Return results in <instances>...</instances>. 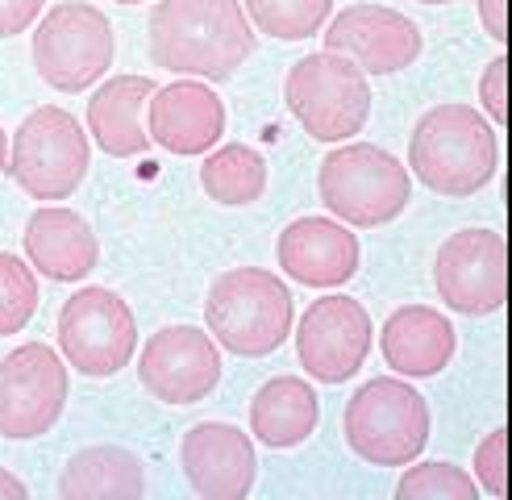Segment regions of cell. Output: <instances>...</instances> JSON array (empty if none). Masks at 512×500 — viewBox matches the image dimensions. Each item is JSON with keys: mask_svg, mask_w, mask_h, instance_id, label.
<instances>
[{"mask_svg": "<svg viewBox=\"0 0 512 500\" xmlns=\"http://www.w3.org/2000/svg\"><path fill=\"white\" fill-rule=\"evenodd\" d=\"M342 434L358 459L375 467H408L429 442V405L396 375L367 380L346 400Z\"/></svg>", "mask_w": 512, "mask_h": 500, "instance_id": "5b68a950", "label": "cell"}, {"mask_svg": "<svg viewBox=\"0 0 512 500\" xmlns=\"http://www.w3.org/2000/svg\"><path fill=\"white\" fill-rule=\"evenodd\" d=\"M159 84L150 75H113L109 84H100L88 100V134L96 146L113 159H134L146 155L150 134L142 125V109L150 92Z\"/></svg>", "mask_w": 512, "mask_h": 500, "instance_id": "ffe728a7", "label": "cell"}, {"mask_svg": "<svg viewBox=\"0 0 512 500\" xmlns=\"http://www.w3.org/2000/svg\"><path fill=\"white\" fill-rule=\"evenodd\" d=\"M479 21L492 42L508 46V0H479Z\"/></svg>", "mask_w": 512, "mask_h": 500, "instance_id": "f546056e", "label": "cell"}, {"mask_svg": "<svg viewBox=\"0 0 512 500\" xmlns=\"http://www.w3.org/2000/svg\"><path fill=\"white\" fill-rule=\"evenodd\" d=\"M42 17V0H0V38L25 34Z\"/></svg>", "mask_w": 512, "mask_h": 500, "instance_id": "f1b7e54d", "label": "cell"}, {"mask_svg": "<svg viewBox=\"0 0 512 500\" xmlns=\"http://www.w3.org/2000/svg\"><path fill=\"white\" fill-rule=\"evenodd\" d=\"M71 375L59 350L46 342H25L0 359V434L30 442L55 430L67 409Z\"/></svg>", "mask_w": 512, "mask_h": 500, "instance_id": "30bf717a", "label": "cell"}, {"mask_svg": "<svg viewBox=\"0 0 512 500\" xmlns=\"http://www.w3.org/2000/svg\"><path fill=\"white\" fill-rule=\"evenodd\" d=\"M396 496L400 500H475L479 484H475L471 471L433 459V463L408 467L396 484Z\"/></svg>", "mask_w": 512, "mask_h": 500, "instance_id": "484cf974", "label": "cell"}, {"mask_svg": "<svg viewBox=\"0 0 512 500\" xmlns=\"http://www.w3.org/2000/svg\"><path fill=\"white\" fill-rule=\"evenodd\" d=\"M59 496L63 500H100V496H146V467L134 450L125 446H84L67 459L59 475Z\"/></svg>", "mask_w": 512, "mask_h": 500, "instance_id": "7402d4cb", "label": "cell"}, {"mask_svg": "<svg viewBox=\"0 0 512 500\" xmlns=\"http://www.w3.org/2000/svg\"><path fill=\"white\" fill-rule=\"evenodd\" d=\"M500 167V142L492 121L471 105L429 109L408 138V171L438 196H475Z\"/></svg>", "mask_w": 512, "mask_h": 500, "instance_id": "7a4b0ae2", "label": "cell"}, {"mask_svg": "<svg viewBox=\"0 0 512 500\" xmlns=\"http://www.w3.org/2000/svg\"><path fill=\"white\" fill-rule=\"evenodd\" d=\"M284 100L304 134L317 142H346L363 134L371 117V80L350 59L321 50L292 63Z\"/></svg>", "mask_w": 512, "mask_h": 500, "instance_id": "8992f818", "label": "cell"}, {"mask_svg": "<svg viewBox=\"0 0 512 500\" xmlns=\"http://www.w3.org/2000/svg\"><path fill=\"white\" fill-rule=\"evenodd\" d=\"M25 259L55 284L88 280L100 263V242L92 225L67 205H42L25 221Z\"/></svg>", "mask_w": 512, "mask_h": 500, "instance_id": "ac0fdd59", "label": "cell"}, {"mask_svg": "<svg viewBox=\"0 0 512 500\" xmlns=\"http://www.w3.org/2000/svg\"><path fill=\"white\" fill-rule=\"evenodd\" d=\"M38 313V275L34 267L0 250V338L21 334Z\"/></svg>", "mask_w": 512, "mask_h": 500, "instance_id": "d4e9b609", "label": "cell"}, {"mask_svg": "<svg viewBox=\"0 0 512 500\" xmlns=\"http://www.w3.org/2000/svg\"><path fill=\"white\" fill-rule=\"evenodd\" d=\"M179 467L204 500H242L259 480L254 442L229 421H200L179 442Z\"/></svg>", "mask_w": 512, "mask_h": 500, "instance_id": "9a60e30c", "label": "cell"}, {"mask_svg": "<svg viewBox=\"0 0 512 500\" xmlns=\"http://www.w3.org/2000/svg\"><path fill=\"white\" fill-rule=\"evenodd\" d=\"M321 421V396L300 375H275L250 400V434L271 450L309 442Z\"/></svg>", "mask_w": 512, "mask_h": 500, "instance_id": "44dd1931", "label": "cell"}, {"mask_svg": "<svg viewBox=\"0 0 512 500\" xmlns=\"http://www.w3.org/2000/svg\"><path fill=\"white\" fill-rule=\"evenodd\" d=\"M275 259L288 280L304 288H342L358 271V238L338 217H296L275 242Z\"/></svg>", "mask_w": 512, "mask_h": 500, "instance_id": "2e32d148", "label": "cell"}, {"mask_svg": "<svg viewBox=\"0 0 512 500\" xmlns=\"http://www.w3.org/2000/svg\"><path fill=\"white\" fill-rule=\"evenodd\" d=\"M150 59L188 80H229L254 55L242 0H159L150 13Z\"/></svg>", "mask_w": 512, "mask_h": 500, "instance_id": "6da1fadb", "label": "cell"}, {"mask_svg": "<svg viewBox=\"0 0 512 500\" xmlns=\"http://www.w3.org/2000/svg\"><path fill=\"white\" fill-rule=\"evenodd\" d=\"M25 496H30V488H25L13 471L0 467V500H25Z\"/></svg>", "mask_w": 512, "mask_h": 500, "instance_id": "4dcf8cb0", "label": "cell"}, {"mask_svg": "<svg viewBox=\"0 0 512 500\" xmlns=\"http://www.w3.org/2000/svg\"><path fill=\"white\" fill-rule=\"evenodd\" d=\"M92 167L88 130L59 105H42L17 125L9 150L13 184L34 200H67Z\"/></svg>", "mask_w": 512, "mask_h": 500, "instance_id": "52a82bcc", "label": "cell"}, {"mask_svg": "<svg viewBox=\"0 0 512 500\" xmlns=\"http://www.w3.org/2000/svg\"><path fill=\"white\" fill-rule=\"evenodd\" d=\"M146 109L150 142H159L171 155H209L225 134V105L204 80H175L167 88H155Z\"/></svg>", "mask_w": 512, "mask_h": 500, "instance_id": "e0dca14e", "label": "cell"}, {"mask_svg": "<svg viewBox=\"0 0 512 500\" xmlns=\"http://www.w3.org/2000/svg\"><path fill=\"white\" fill-rule=\"evenodd\" d=\"M458 334L454 325L429 305H404L396 309L379 330L383 363L408 380H429L454 359Z\"/></svg>", "mask_w": 512, "mask_h": 500, "instance_id": "d6986e66", "label": "cell"}, {"mask_svg": "<svg viewBox=\"0 0 512 500\" xmlns=\"http://www.w3.org/2000/svg\"><path fill=\"white\" fill-rule=\"evenodd\" d=\"M479 100L483 113H488L496 125H508V55H496L479 75Z\"/></svg>", "mask_w": 512, "mask_h": 500, "instance_id": "83f0119b", "label": "cell"}, {"mask_svg": "<svg viewBox=\"0 0 512 500\" xmlns=\"http://www.w3.org/2000/svg\"><path fill=\"white\" fill-rule=\"evenodd\" d=\"M113 25L96 5L67 0L34 30V67L55 92H84L113 67Z\"/></svg>", "mask_w": 512, "mask_h": 500, "instance_id": "ba28073f", "label": "cell"}, {"mask_svg": "<svg viewBox=\"0 0 512 500\" xmlns=\"http://www.w3.org/2000/svg\"><path fill=\"white\" fill-rule=\"evenodd\" d=\"M334 0H246V17L259 34L279 42H300L325 30Z\"/></svg>", "mask_w": 512, "mask_h": 500, "instance_id": "cb8c5ba5", "label": "cell"}, {"mask_svg": "<svg viewBox=\"0 0 512 500\" xmlns=\"http://www.w3.org/2000/svg\"><path fill=\"white\" fill-rule=\"evenodd\" d=\"M200 188L209 192V200L229 205V209L254 205V200L267 192V163H263L259 150L246 146V142L217 146L200 167Z\"/></svg>", "mask_w": 512, "mask_h": 500, "instance_id": "603a6c76", "label": "cell"}, {"mask_svg": "<svg viewBox=\"0 0 512 500\" xmlns=\"http://www.w3.org/2000/svg\"><path fill=\"white\" fill-rule=\"evenodd\" d=\"M59 350L88 380H109L134 359L138 321L113 288H80L59 309Z\"/></svg>", "mask_w": 512, "mask_h": 500, "instance_id": "9c48e42d", "label": "cell"}, {"mask_svg": "<svg viewBox=\"0 0 512 500\" xmlns=\"http://www.w3.org/2000/svg\"><path fill=\"white\" fill-rule=\"evenodd\" d=\"M117 5H142V0H117Z\"/></svg>", "mask_w": 512, "mask_h": 500, "instance_id": "836d02e7", "label": "cell"}, {"mask_svg": "<svg viewBox=\"0 0 512 500\" xmlns=\"http://www.w3.org/2000/svg\"><path fill=\"white\" fill-rule=\"evenodd\" d=\"M417 5H450V0H417Z\"/></svg>", "mask_w": 512, "mask_h": 500, "instance_id": "d6a6232c", "label": "cell"}, {"mask_svg": "<svg viewBox=\"0 0 512 500\" xmlns=\"http://www.w3.org/2000/svg\"><path fill=\"white\" fill-rule=\"evenodd\" d=\"M371 342H375V330L367 309L338 292L313 300L296 325L300 367L317 384H346L350 375H358V367L371 355Z\"/></svg>", "mask_w": 512, "mask_h": 500, "instance_id": "7c38bea8", "label": "cell"}, {"mask_svg": "<svg viewBox=\"0 0 512 500\" xmlns=\"http://www.w3.org/2000/svg\"><path fill=\"white\" fill-rule=\"evenodd\" d=\"M442 305L467 317L500 313L508 300V242L496 230H458L433 259Z\"/></svg>", "mask_w": 512, "mask_h": 500, "instance_id": "8fae6325", "label": "cell"}, {"mask_svg": "<svg viewBox=\"0 0 512 500\" xmlns=\"http://www.w3.org/2000/svg\"><path fill=\"white\" fill-rule=\"evenodd\" d=\"M475 484L479 492H488L496 500L508 496V425L492 430L475 446Z\"/></svg>", "mask_w": 512, "mask_h": 500, "instance_id": "4316f807", "label": "cell"}, {"mask_svg": "<svg viewBox=\"0 0 512 500\" xmlns=\"http://www.w3.org/2000/svg\"><path fill=\"white\" fill-rule=\"evenodd\" d=\"M5 167H9V134L0 130V175H5Z\"/></svg>", "mask_w": 512, "mask_h": 500, "instance_id": "1f68e13d", "label": "cell"}, {"mask_svg": "<svg viewBox=\"0 0 512 500\" xmlns=\"http://www.w3.org/2000/svg\"><path fill=\"white\" fill-rule=\"evenodd\" d=\"M204 321L217 346L242 359H263L292 334V292L267 267H229L209 284Z\"/></svg>", "mask_w": 512, "mask_h": 500, "instance_id": "3957f363", "label": "cell"}, {"mask_svg": "<svg viewBox=\"0 0 512 500\" xmlns=\"http://www.w3.org/2000/svg\"><path fill=\"white\" fill-rule=\"evenodd\" d=\"M325 50L350 59L363 75H396L421 55V30L400 9L350 5L325 25Z\"/></svg>", "mask_w": 512, "mask_h": 500, "instance_id": "5bb4252c", "label": "cell"}, {"mask_svg": "<svg viewBox=\"0 0 512 500\" xmlns=\"http://www.w3.org/2000/svg\"><path fill=\"white\" fill-rule=\"evenodd\" d=\"M317 192H321V205L342 225L375 230V225H388L408 209L413 175L383 146L346 142L321 159Z\"/></svg>", "mask_w": 512, "mask_h": 500, "instance_id": "277c9868", "label": "cell"}, {"mask_svg": "<svg viewBox=\"0 0 512 500\" xmlns=\"http://www.w3.org/2000/svg\"><path fill=\"white\" fill-rule=\"evenodd\" d=\"M138 380L163 405H200L221 384V350L196 325H163L142 346Z\"/></svg>", "mask_w": 512, "mask_h": 500, "instance_id": "4fadbf2b", "label": "cell"}]
</instances>
